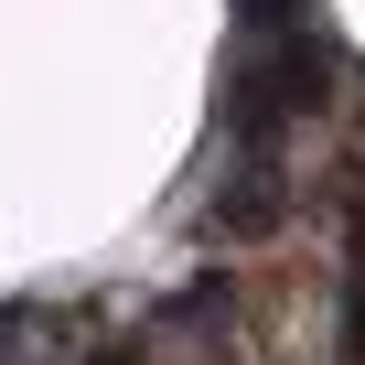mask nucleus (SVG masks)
I'll use <instances>...</instances> for the list:
<instances>
[{"mask_svg":"<svg viewBox=\"0 0 365 365\" xmlns=\"http://www.w3.org/2000/svg\"><path fill=\"white\" fill-rule=\"evenodd\" d=\"M86 365H129V354H86Z\"/></svg>","mask_w":365,"mask_h":365,"instance_id":"obj_6","label":"nucleus"},{"mask_svg":"<svg viewBox=\"0 0 365 365\" xmlns=\"http://www.w3.org/2000/svg\"><path fill=\"white\" fill-rule=\"evenodd\" d=\"M344 365H365V237H354V279H344Z\"/></svg>","mask_w":365,"mask_h":365,"instance_id":"obj_4","label":"nucleus"},{"mask_svg":"<svg viewBox=\"0 0 365 365\" xmlns=\"http://www.w3.org/2000/svg\"><path fill=\"white\" fill-rule=\"evenodd\" d=\"M301 11H312V0H237V33L269 43V33H301Z\"/></svg>","mask_w":365,"mask_h":365,"instance_id":"obj_3","label":"nucleus"},{"mask_svg":"<svg viewBox=\"0 0 365 365\" xmlns=\"http://www.w3.org/2000/svg\"><path fill=\"white\" fill-rule=\"evenodd\" d=\"M22 333H33V312H22V301H11V312H0V344H22Z\"/></svg>","mask_w":365,"mask_h":365,"instance_id":"obj_5","label":"nucleus"},{"mask_svg":"<svg viewBox=\"0 0 365 365\" xmlns=\"http://www.w3.org/2000/svg\"><path fill=\"white\" fill-rule=\"evenodd\" d=\"M322 86H333V54H322L312 33H269V43L226 76V129H237L247 150H269L290 118L322 108Z\"/></svg>","mask_w":365,"mask_h":365,"instance_id":"obj_1","label":"nucleus"},{"mask_svg":"<svg viewBox=\"0 0 365 365\" xmlns=\"http://www.w3.org/2000/svg\"><path fill=\"white\" fill-rule=\"evenodd\" d=\"M279 215H290V194H279V172H269V150H258V161L237 172V194L215 205V226H226V237H269Z\"/></svg>","mask_w":365,"mask_h":365,"instance_id":"obj_2","label":"nucleus"}]
</instances>
